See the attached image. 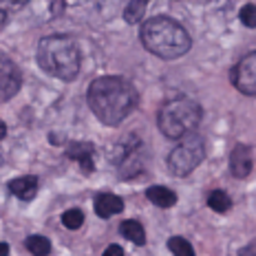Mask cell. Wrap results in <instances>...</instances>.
Returning a JSON list of instances; mask_svg holds the SVG:
<instances>
[{"label": "cell", "instance_id": "ac0fdd59", "mask_svg": "<svg viewBox=\"0 0 256 256\" xmlns=\"http://www.w3.org/2000/svg\"><path fill=\"white\" fill-rule=\"evenodd\" d=\"M62 223L68 228V230H78V228L84 223L82 210H66V212L62 214Z\"/></svg>", "mask_w": 256, "mask_h": 256}, {"label": "cell", "instance_id": "4fadbf2b", "mask_svg": "<svg viewBox=\"0 0 256 256\" xmlns=\"http://www.w3.org/2000/svg\"><path fill=\"white\" fill-rule=\"evenodd\" d=\"M122 234L128 238V241H132L135 245H144L146 243V230H144V226L140 221H132V218H128V221L122 223Z\"/></svg>", "mask_w": 256, "mask_h": 256}, {"label": "cell", "instance_id": "3957f363", "mask_svg": "<svg viewBox=\"0 0 256 256\" xmlns=\"http://www.w3.org/2000/svg\"><path fill=\"white\" fill-rule=\"evenodd\" d=\"M38 64L58 80H76L80 73L78 44L66 36H49L38 44Z\"/></svg>", "mask_w": 256, "mask_h": 256}, {"label": "cell", "instance_id": "cb8c5ba5", "mask_svg": "<svg viewBox=\"0 0 256 256\" xmlns=\"http://www.w3.org/2000/svg\"><path fill=\"white\" fill-rule=\"evenodd\" d=\"M4 24H7V14H4L2 9H0V29H2Z\"/></svg>", "mask_w": 256, "mask_h": 256}, {"label": "cell", "instance_id": "6da1fadb", "mask_svg": "<svg viewBox=\"0 0 256 256\" xmlns=\"http://www.w3.org/2000/svg\"><path fill=\"white\" fill-rule=\"evenodd\" d=\"M88 104L90 110L104 124L115 126L132 113L137 104V93L132 84L124 78H98L88 86Z\"/></svg>", "mask_w": 256, "mask_h": 256}, {"label": "cell", "instance_id": "9a60e30c", "mask_svg": "<svg viewBox=\"0 0 256 256\" xmlns=\"http://www.w3.org/2000/svg\"><path fill=\"white\" fill-rule=\"evenodd\" d=\"M208 206H210L214 212H228L232 208V201H230V196H228L226 192L214 190L210 196H208Z\"/></svg>", "mask_w": 256, "mask_h": 256}, {"label": "cell", "instance_id": "ffe728a7", "mask_svg": "<svg viewBox=\"0 0 256 256\" xmlns=\"http://www.w3.org/2000/svg\"><path fill=\"white\" fill-rule=\"evenodd\" d=\"M104 256H124V250H122L120 245H108V248H106V252H104Z\"/></svg>", "mask_w": 256, "mask_h": 256}, {"label": "cell", "instance_id": "7402d4cb", "mask_svg": "<svg viewBox=\"0 0 256 256\" xmlns=\"http://www.w3.org/2000/svg\"><path fill=\"white\" fill-rule=\"evenodd\" d=\"M0 256H9V245L7 243H0Z\"/></svg>", "mask_w": 256, "mask_h": 256}, {"label": "cell", "instance_id": "e0dca14e", "mask_svg": "<svg viewBox=\"0 0 256 256\" xmlns=\"http://www.w3.org/2000/svg\"><path fill=\"white\" fill-rule=\"evenodd\" d=\"M144 12H146V2L144 0H132L130 4L126 7V12H124V18H126V22H140V20L144 18Z\"/></svg>", "mask_w": 256, "mask_h": 256}, {"label": "cell", "instance_id": "603a6c76", "mask_svg": "<svg viewBox=\"0 0 256 256\" xmlns=\"http://www.w3.org/2000/svg\"><path fill=\"white\" fill-rule=\"evenodd\" d=\"M4 135H7V126H4V122L0 120V140H4Z\"/></svg>", "mask_w": 256, "mask_h": 256}, {"label": "cell", "instance_id": "7a4b0ae2", "mask_svg": "<svg viewBox=\"0 0 256 256\" xmlns=\"http://www.w3.org/2000/svg\"><path fill=\"white\" fill-rule=\"evenodd\" d=\"M142 42L150 53L166 60H174L181 58L186 51L190 49V36L179 22H174L172 18L166 16H157L142 24Z\"/></svg>", "mask_w": 256, "mask_h": 256}, {"label": "cell", "instance_id": "8fae6325", "mask_svg": "<svg viewBox=\"0 0 256 256\" xmlns=\"http://www.w3.org/2000/svg\"><path fill=\"white\" fill-rule=\"evenodd\" d=\"M9 190H12L18 199L29 201V199H34L36 192H38V179L31 177V174L29 177H18L9 184Z\"/></svg>", "mask_w": 256, "mask_h": 256}, {"label": "cell", "instance_id": "5bb4252c", "mask_svg": "<svg viewBox=\"0 0 256 256\" xmlns=\"http://www.w3.org/2000/svg\"><path fill=\"white\" fill-rule=\"evenodd\" d=\"M24 245H26V250H29L31 254H36V256H46L51 252V241L49 238H44V236H38V234L26 238Z\"/></svg>", "mask_w": 256, "mask_h": 256}, {"label": "cell", "instance_id": "d6986e66", "mask_svg": "<svg viewBox=\"0 0 256 256\" xmlns=\"http://www.w3.org/2000/svg\"><path fill=\"white\" fill-rule=\"evenodd\" d=\"M238 18H241V22L245 26L254 29L256 26V4H245V7L241 9V14H238Z\"/></svg>", "mask_w": 256, "mask_h": 256}, {"label": "cell", "instance_id": "277c9868", "mask_svg": "<svg viewBox=\"0 0 256 256\" xmlns=\"http://www.w3.org/2000/svg\"><path fill=\"white\" fill-rule=\"evenodd\" d=\"M201 117H204V110L199 104L188 98H177L170 100L159 110V128L170 140H181L199 126Z\"/></svg>", "mask_w": 256, "mask_h": 256}, {"label": "cell", "instance_id": "30bf717a", "mask_svg": "<svg viewBox=\"0 0 256 256\" xmlns=\"http://www.w3.org/2000/svg\"><path fill=\"white\" fill-rule=\"evenodd\" d=\"M68 157L76 159V162L80 164V168H82L84 172H93V168H95V162H93L95 148L90 146V144H86V142L73 144V146L68 148Z\"/></svg>", "mask_w": 256, "mask_h": 256}, {"label": "cell", "instance_id": "2e32d148", "mask_svg": "<svg viewBox=\"0 0 256 256\" xmlns=\"http://www.w3.org/2000/svg\"><path fill=\"white\" fill-rule=\"evenodd\" d=\"M168 248H170V252H172L174 256H194V250H192L190 241H186V238H181V236L170 238Z\"/></svg>", "mask_w": 256, "mask_h": 256}, {"label": "cell", "instance_id": "ba28073f", "mask_svg": "<svg viewBox=\"0 0 256 256\" xmlns=\"http://www.w3.org/2000/svg\"><path fill=\"white\" fill-rule=\"evenodd\" d=\"M230 170L236 179H245L252 172V150L243 144L234 146V150L230 154Z\"/></svg>", "mask_w": 256, "mask_h": 256}, {"label": "cell", "instance_id": "44dd1931", "mask_svg": "<svg viewBox=\"0 0 256 256\" xmlns=\"http://www.w3.org/2000/svg\"><path fill=\"white\" fill-rule=\"evenodd\" d=\"M236 256H256V245H248V248H243Z\"/></svg>", "mask_w": 256, "mask_h": 256}, {"label": "cell", "instance_id": "7c38bea8", "mask_svg": "<svg viewBox=\"0 0 256 256\" xmlns=\"http://www.w3.org/2000/svg\"><path fill=\"white\" fill-rule=\"evenodd\" d=\"M146 196H148V201H152V204L159 208H170L177 204V194L170 188H164V186H152V188H148Z\"/></svg>", "mask_w": 256, "mask_h": 256}, {"label": "cell", "instance_id": "8992f818", "mask_svg": "<svg viewBox=\"0 0 256 256\" xmlns=\"http://www.w3.org/2000/svg\"><path fill=\"white\" fill-rule=\"evenodd\" d=\"M230 80L243 95H256V51L238 60L230 73Z\"/></svg>", "mask_w": 256, "mask_h": 256}, {"label": "cell", "instance_id": "9c48e42d", "mask_svg": "<svg viewBox=\"0 0 256 256\" xmlns=\"http://www.w3.org/2000/svg\"><path fill=\"white\" fill-rule=\"evenodd\" d=\"M122 210H124V201H122L117 194L102 192V194L95 196V212H98V216L108 218L113 214H120Z\"/></svg>", "mask_w": 256, "mask_h": 256}, {"label": "cell", "instance_id": "5b68a950", "mask_svg": "<svg viewBox=\"0 0 256 256\" xmlns=\"http://www.w3.org/2000/svg\"><path fill=\"white\" fill-rule=\"evenodd\" d=\"M204 140L199 135H186L184 142L170 152L168 157V170L174 174V177H186L192 170L204 162Z\"/></svg>", "mask_w": 256, "mask_h": 256}, {"label": "cell", "instance_id": "52a82bcc", "mask_svg": "<svg viewBox=\"0 0 256 256\" xmlns=\"http://www.w3.org/2000/svg\"><path fill=\"white\" fill-rule=\"evenodd\" d=\"M20 82H22L20 68L4 53H0V102L14 98L20 88Z\"/></svg>", "mask_w": 256, "mask_h": 256}]
</instances>
